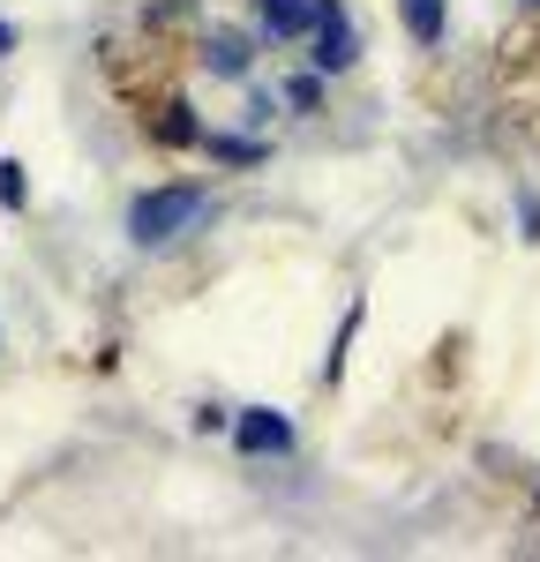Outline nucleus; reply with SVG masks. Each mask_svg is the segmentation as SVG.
<instances>
[{"label": "nucleus", "mask_w": 540, "mask_h": 562, "mask_svg": "<svg viewBox=\"0 0 540 562\" xmlns=\"http://www.w3.org/2000/svg\"><path fill=\"white\" fill-rule=\"evenodd\" d=\"M203 211H211L203 188H150V195L128 203V240L135 248H166V240H180Z\"/></svg>", "instance_id": "f257e3e1"}, {"label": "nucleus", "mask_w": 540, "mask_h": 562, "mask_svg": "<svg viewBox=\"0 0 540 562\" xmlns=\"http://www.w3.org/2000/svg\"><path fill=\"white\" fill-rule=\"evenodd\" d=\"M353 60H360V38H353V23H346V8L338 0H315V68L338 76Z\"/></svg>", "instance_id": "f03ea898"}, {"label": "nucleus", "mask_w": 540, "mask_h": 562, "mask_svg": "<svg viewBox=\"0 0 540 562\" xmlns=\"http://www.w3.org/2000/svg\"><path fill=\"white\" fill-rule=\"evenodd\" d=\"M233 442H240L248 458H285V450H293V420L270 413V405H248V413L233 420Z\"/></svg>", "instance_id": "7ed1b4c3"}, {"label": "nucleus", "mask_w": 540, "mask_h": 562, "mask_svg": "<svg viewBox=\"0 0 540 562\" xmlns=\"http://www.w3.org/2000/svg\"><path fill=\"white\" fill-rule=\"evenodd\" d=\"M270 38H308L315 31V0H256Z\"/></svg>", "instance_id": "20e7f679"}, {"label": "nucleus", "mask_w": 540, "mask_h": 562, "mask_svg": "<svg viewBox=\"0 0 540 562\" xmlns=\"http://www.w3.org/2000/svg\"><path fill=\"white\" fill-rule=\"evenodd\" d=\"M248 60H256V53H248L240 31H211V45H203V68H211V76H248Z\"/></svg>", "instance_id": "39448f33"}, {"label": "nucleus", "mask_w": 540, "mask_h": 562, "mask_svg": "<svg viewBox=\"0 0 540 562\" xmlns=\"http://www.w3.org/2000/svg\"><path fill=\"white\" fill-rule=\"evenodd\" d=\"M398 15H405V31H413L420 45L443 38V0H398Z\"/></svg>", "instance_id": "423d86ee"}, {"label": "nucleus", "mask_w": 540, "mask_h": 562, "mask_svg": "<svg viewBox=\"0 0 540 562\" xmlns=\"http://www.w3.org/2000/svg\"><path fill=\"white\" fill-rule=\"evenodd\" d=\"M353 330H360V301L346 307V323H338V338H330V368H323V375H330V383H338V375H346V352H353Z\"/></svg>", "instance_id": "0eeeda50"}, {"label": "nucleus", "mask_w": 540, "mask_h": 562, "mask_svg": "<svg viewBox=\"0 0 540 562\" xmlns=\"http://www.w3.org/2000/svg\"><path fill=\"white\" fill-rule=\"evenodd\" d=\"M150 128L166 135V143H195V113H188V105H180V98H173V105H166V113H158Z\"/></svg>", "instance_id": "6e6552de"}, {"label": "nucleus", "mask_w": 540, "mask_h": 562, "mask_svg": "<svg viewBox=\"0 0 540 562\" xmlns=\"http://www.w3.org/2000/svg\"><path fill=\"white\" fill-rule=\"evenodd\" d=\"M211 150H218L225 166H256V158H263V143H248V135H218Z\"/></svg>", "instance_id": "1a4fd4ad"}, {"label": "nucleus", "mask_w": 540, "mask_h": 562, "mask_svg": "<svg viewBox=\"0 0 540 562\" xmlns=\"http://www.w3.org/2000/svg\"><path fill=\"white\" fill-rule=\"evenodd\" d=\"M23 195H31V188H23V166H15V158H0V203H8V211H23Z\"/></svg>", "instance_id": "9d476101"}, {"label": "nucleus", "mask_w": 540, "mask_h": 562, "mask_svg": "<svg viewBox=\"0 0 540 562\" xmlns=\"http://www.w3.org/2000/svg\"><path fill=\"white\" fill-rule=\"evenodd\" d=\"M285 98H293L301 113H315V105H323V83H315V76H293V83H285Z\"/></svg>", "instance_id": "9b49d317"}, {"label": "nucleus", "mask_w": 540, "mask_h": 562, "mask_svg": "<svg viewBox=\"0 0 540 562\" xmlns=\"http://www.w3.org/2000/svg\"><path fill=\"white\" fill-rule=\"evenodd\" d=\"M518 217H526V240H540V195H518Z\"/></svg>", "instance_id": "f8f14e48"}, {"label": "nucleus", "mask_w": 540, "mask_h": 562, "mask_svg": "<svg viewBox=\"0 0 540 562\" xmlns=\"http://www.w3.org/2000/svg\"><path fill=\"white\" fill-rule=\"evenodd\" d=\"M8 53H15V23L0 15V60H8Z\"/></svg>", "instance_id": "ddd939ff"}, {"label": "nucleus", "mask_w": 540, "mask_h": 562, "mask_svg": "<svg viewBox=\"0 0 540 562\" xmlns=\"http://www.w3.org/2000/svg\"><path fill=\"white\" fill-rule=\"evenodd\" d=\"M533 8H540V0H533Z\"/></svg>", "instance_id": "4468645a"}]
</instances>
